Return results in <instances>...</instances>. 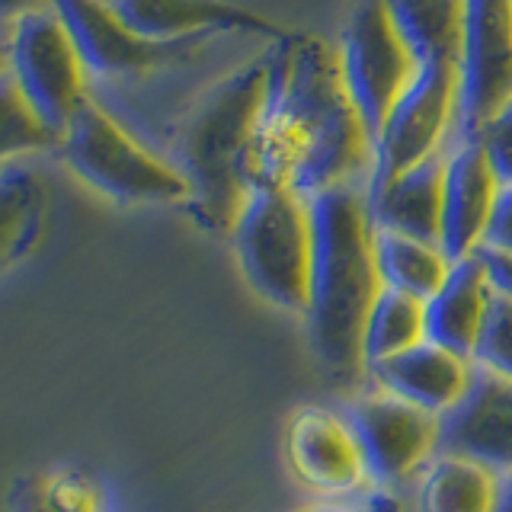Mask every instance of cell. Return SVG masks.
I'll use <instances>...</instances> for the list:
<instances>
[{
	"label": "cell",
	"mask_w": 512,
	"mask_h": 512,
	"mask_svg": "<svg viewBox=\"0 0 512 512\" xmlns=\"http://www.w3.org/2000/svg\"><path fill=\"white\" fill-rule=\"evenodd\" d=\"M269 77L250 151V186L314 199L336 186H368L372 141L352 106L336 48L311 32H285L269 48Z\"/></svg>",
	"instance_id": "1"
},
{
	"label": "cell",
	"mask_w": 512,
	"mask_h": 512,
	"mask_svg": "<svg viewBox=\"0 0 512 512\" xmlns=\"http://www.w3.org/2000/svg\"><path fill=\"white\" fill-rule=\"evenodd\" d=\"M314 260L308 295V340L324 372L336 384L365 378L362 330L381 295L375 260V221L365 186H336L308 199Z\"/></svg>",
	"instance_id": "2"
},
{
	"label": "cell",
	"mask_w": 512,
	"mask_h": 512,
	"mask_svg": "<svg viewBox=\"0 0 512 512\" xmlns=\"http://www.w3.org/2000/svg\"><path fill=\"white\" fill-rule=\"evenodd\" d=\"M266 77L269 55L263 52L218 77L176 125L167 160L186 180V212L202 231L231 234L253 196L250 151L263 112Z\"/></svg>",
	"instance_id": "3"
},
{
	"label": "cell",
	"mask_w": 512,
	"mask_h": 512,
	"mask_svg": "<svg viewBox=\"0 0 512 512\" xmlns=\"http://www.w3.org/2000/svg\"><path fill=\"white\" fill-rule=\"evenodd\" d=\"M58 151L77 180L119 205H186L189 199L180 170L141 144L93 96L77 106Z\"/></svg>",
	"instance_id": "4"
},
{
	"label": "cell",
	"mask_w": 512,
	"mask_h": 512,
	"mask_svg": "<svg viewBox=\"0 0 512 512\" xmlns=\"http://www.w3.org/2000/svg\"><path fill=\"white\" fill-rule=\"evenodd\" d=\"M231 237L256 295L282 311H308L314 260L308 199L288 189H256Z\"/></svg>",
	"instance_id": "5"
},
{
	"label": "cell",
	"mask_w": 512,
	"mask_h": 512,
	"mask_svg": "<svg viewBox=\"0 0 512 512\" xmlns=\"http://www.w3.org/2000/svg\"><path fill=\"white\" fill-rule=\"evenodd\" d=\"M7 74L36 119L61 141L77 106L90 93L87 71L52 4L13 23L7 39Z\"/></svg>",
	"instance_id": "6"
},
{
	"label": "cell",
	"mask_w": 512,
	"mask_h": 512,
	"mask_svg": "<svg viewBox=\"0 0 512 512\" xmlns=\"http://www.w3.org/2000/svg\"><path fill=\"white\" fill-rule=\"evenodd\" d=\"M458 116V68L455 64H420L397 96L391 116L372 141V173L365 196L394 183L400 173L448 151Z\"/></svg>",
	"instance_id": "7"
},
{
	"label": "cell",
	"mask_w": 512,
	"mask_h": 512,
	"mask_svg": "<svg viewBox=\"0 0 512 512\" xmlns=\"http://www.w3.org/2000/svg\"><path fill=\"white\" fill-rule=\"evenodd\" d=\"M340 74L352 106L365 125L368 141H375L384 119L391 116L397 96L407 90L416 74V61L397 36L384 0H356L343 26Z\"/></svg>",
	"instance_id": "8"
},
{
	"label": "cell",
	"mask_w": 512,
	"mask_h": 512,
	"mask_svg": "<svg viewBox=\"0 0 512 512\" xmlns=\"http://www.w3.org/2000/svg\"><path fill=\"white\" fill-rule=\"evenodd\" d=\"M512 103V0H464L455 138H477Z\"/></svg>",
	"instance_id": "9"
},
{
	"label": "cell",
	"mask_w": 512,
	"mask_h": 512,
	"mask_svg": "<svg viewBox=\"0 0 512 512\" xmlns=\"http://www.w3.org/2000/svg\"><path fill=\"white\" fill-rule=\"evenodd\" d=\"M346 420L356 436L372 484L394 487L423 468L432 452H439L442 420L407 404L388 391L368 384V391L352 397Z\"/></svg>",
	"instance_id": "10"
},
{
	"label": "cell",
	"mask_w": 512,
	"mask_h": 512,
	"mask_svg": "<svg viewBox=\"0 0 512 512\" xmlns=\"http://www.w3.org/2000/svg\"><path fill=\"white\" fill-rule=\"evenodd\" d=\"M87 77H138L183 61L208 39L151 42L128 29L106 0H52Z\"/></svg>",
	"instance_id": "11"
},
{
	"label": "cell",
	"mask_w": 512,
	"mask_h": 512,
	"mask_svg": "<svg viewBox=\"0 0 512 512\" xmlns=\"http://www.w3.org/2000/svg\"><path fill=\"white\" fill-rule=\"evenodd\" d=\"M285 455L295 477L320 496L349 500V496L365 493V487L372 484L352 426L336 410L301 407L288 420Z\"/></svg>",
	"instance_id": "12"
},
{
	"label": "cell",
	"mask_w": 512,
	"mask_h": 512,
	"mask_svg": "<svg viewBox=\"0 0 512 512\" xmlns=\"http://www.w3.org/2000/svg\"><path fill=\"white\" fill-rule=\"evenodd\" d=\"M439 452L477 461L496 477L512 474V381L474 365L471 388L442 416Z\"/></svg>",
	"instance_id": "13"
},
{
	"label": "cell",
	"mask_w": 512,
	"mask_h": 512,
	"mask_svg": "<svg viewBox=\"0 0 512 512\" xmlns=\"http://www.w3.org/2000/svg\"><path fill=\"white\" fill-rule=\"evenodd\" d=\"M500 180L477 138H458L445 151L442 180V234L439 247L452 263L468 260L484 247Z\"/></svg>",
	"instance_id": "14"
},
{
	"label": "cell",
	"mask_w": 512,
	"mask_h": 512,
	"mask_svg": "<svg viewBox=\"0 0 512 512\" xmlns=\"http://www.w3.org/2000/svg\"><path fill=\"white\" fill-rule=\"evenodd\" d=\"M106 4L128 29L151 42L212 39L224 32H247L269 42L285 36V29L276 23L224 0H106Z\"/></svg>",
	"instance_id": "15"
},
{
	"label": "cell",
	"mask_w": 512,
	"mask_h": 512,
	"mask_svg": "<svg viewBox=\"0 0 512 512\" xmlns=\"http://www.w3.org/2000/svg\"><path fill=\"white\" fill-rule=\"evenodd\" d=\"M471 375L474 362L429 340L365 368L368 384L439 416V420L461 404V397L471 388Z\"/></svg>",
	"instance_id": "16"
},
{
	"label": "cell",
	"mask_w": 512,
	"mask_h": 512,
	"mask_svg": "<svg viewBox=\"0 0 512 512\" xmlns=\"http://www.w3.org/2000/svg\"><path fill=\"white\" fill-rule=\"evenodd\" d=\"M490 301H493V282L484 256L474 253L468 260L452 263L439 292L429 301H423L426 340L471 362L490 311Z\"/></svg>",
	"instance_id": "17"
},
{
	"label": "cell",
	"mask_w": 512,
	"mask_h": 512,
	"mask_svg": "<svg viewBox=\"0 0 512 512\" xmlns=\"http://www.w3.org/2000/svg\"><path fill=\"white\" fill-rule=\"evenodd\" d=\"M442 180L445 151L423 160L420 167L400 173L394 183L368 196L375 228L394 231L426 244H439L442 234Z\"/></svg>",
	"instance_id": "18"
},
{
	"label": "cell",
	"mask_w": 512,
	"mask_h": 512,
	"mask_svg": "<svg viewBox=\"0 0 512 512\" xmlns=\"http://www.w3.org/2000/svg\"><path fill=\"white\" fill-rule=\"evenodd\" d=\"M48 221L45 180L29 167H0V276L42 244Z\"/></svg>",
	"instance_id": "19"
},
{
	"label": "cell",
	"mask_w": 512,
	"mask_h": 512,
	"mask_svg": "<svg viewBox=\"0 0 512 512\" xmlns=\"http://www.w3.org/2000/svg\"><path fill=\"white\" fill-rule=\"evenodd\" d=\"M397 36L420 64H455L461 55L464 0H384Z\"/></svg>",
	"instance_id": "20"
},
{
	"label": "cell",
	"mask_w": 512,
	"mask_h": 512,
	"mask_svg": "<svg viewBox=\"0 0 512 512\" xmlns=\"http://www.w3.org/2000/svg\"><path fill=\"white\" fill-rule=\"evenodd\" d=\"M496 500H500V477L458 455L432 458L416 490L420 512H493Z\"/></svg>",
	"instance_id": "21"
},
{
	"label": "cell",
	"mask_w": 512,
	"mask_h": 512,
	"mask_svg": "<svg viewBox=\"0 0 512 512\" xmlns=\"http://www.w3.org/2000/svg\"><path fill=\"white\" fill-rule=\"evenodd\" d=\"M375 260L384 288H394V292H404L420 301L436 295L448 269H452V260L442 253L439 244H426V240H413L381 228H375Z\"/></svg>",
	"instance_id": "22"
},
{
	"label": "cell",
	"mask_w": 512,
	"mask_h": 512,
	"mask_svg": "<svg viewBox=\"0 0 512 512\" xmlns=\"http://www.w3.org/2000/svg\"><path fill=\"white\" fill-rule=\"evenodd\" d=\"M7 512H109L103 487L80 468H48L13 480Z\"/></svg>",
	"instance_id": "23"
},
{
	"label": "cell",
	"mask_w": 512,
	"mask_h": 512,
	"mask_svg": "<svg viewBox=\"0 0 512 512\" xmlns=\"http://www.w3.org/2000/svg\"><path fill=\"white\" fill-rule=\"evenodd\" d=\"M423 340H426L423 301L410 298L404 292H394V288H381V295L375 298L372 311L365 317V330H362L365 368L391 359L397 352H404Z\"/></svg>",
	"instance_id": "24"
},
{
	"label": "cell",
	"mask_w": 512,
	"mask_h": 512,
	"mask_svg": "<svg viewBox=\"0 0 512 512\" xmlns=\"http://www.w3.org/2000/svg\"><path fill=\"white\" fill-rule=\"evenodd\" d=\"M45 148H58V138L26 106L10 74H4L0 77V164Z\"/></svg>",
	"instance_id": "25"
},
{
	"label": "cell",
	"mask_w": 512,
	"mask_h": 512,
	"mask_svg": "<svg viewBox=\"0 0 512 512\" xmlns=\"http://www.w3.org/2000/svg\"><path fill=\"white\" fill-rule=\"evenodd\" d=\"M471 362L512 381V298L500 295L496 288Z\"/></svg>",
	"instance_id": "26"
},
{
	"label": "cell",
	"mask_w": 512,
	"mask_h": 512,
	"mask_svg": "<svg viewBox=\"0 0 512 512\" xmlns=\"http://www.w3.org/2000/svg\"><path fill=\"white\" fill-rule=\"evenodd\" d=\"M500 186H512V103L477 135Z\"/></svg>",
	"instance_id": "27"
},
{
	"label": "cell",
	"mask_w": 512,
	"mask_h": 512,
	"mask_svg": "<svg viewBox=\"0 0 512 512\" xmlns=\"http://www.w3.org/2000/svg\"><path fill=\"white\" fill-rule=\"evenodd\" d=\"M484 247L512 256V186H500V196H496L493 215L487 224Z\"/></svg>",
	"instance_id": "28"
},
{
	"label": "cell",
	"mask_w": 512,
	"mask_h": 512,
	"mask_svg": "<svg viewBox=\"0 0 512 512\" xmlns=\"http://www.w3.org/2000/svg\"><path fill=\"white\" fill-rule=\"evenodd\" d=\"M301 512H404L400 500L388 490H372V493H359V496H349V500H333V503H320L311 509H301Z\"/></svg>",
	"instance_id": "29"
},
{
	"label": "cell",
	"mask_w": 512,
	"mask_h": 512,
	"mask_svg": "<svg viewBox=\"0 0 512 512\" xmlns=\"http://www.w3.org/2000/svg\"><path fill=\"white\" fill-rule=\"evenodd\" d=\"M477 253L484 256L487 272H490V282H493L496 292L506 295V298H512V256L496 253V250H487V247H480Z\"/></svg>",
	"instance_id": "30"
},
{
	"label": "cell",
	"mask_w": 512,
	"mask_h": 512,
	"mask_svg": "<svg viewBox=\"0 0 512 512\" xmlns=\"http://www.w3.org/2000/svg\"><path fill=\"white\" fill-rule=\"evenodd\" d=\"M52 0H0V20H20V16L48 7Z\"/></svg>",
	"instance_id": "31"
},
{
	"label": "cell",
	"mask_w": 512,
	"mask_h": 512,
	"mask_svg": "<svg viewBox=\"0 0 512 512\" xmlns=\"http://www.w3.org/2000/svg\"><path fill=\"white\" fill-rule=\"evenodd\" d=\"M493 512H512V474L500 477V500Z\"/></svg>",
	"instance_id": "32"
},
{
	"label": "cell",
	"mask_w": 512,
	"mask_h": 512,
	"mask_svg": "<svg viewBox=\"0 0 512 512\" xmlns=\"http://www.w3.org/2000/svg\"><path fill=\"white\" fill-rule=\"evenodd\" d=\"M7 74V42H0V77Z\"/></svg>",
	"instance_id": "33"
}]
</instances>
